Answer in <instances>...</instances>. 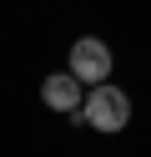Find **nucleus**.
I'll return each mask as SVG.
<instances>
[{
	"label": "nucleus",
	"instance_id": "3",
	"mask_svg": "<svg viewBox=\"0 0 151 157\" xmlns=\"http://www.w3.org/2000/svg\"><path fill=\"white\" fill-rule=\"evenodd\" d=\"M40 101H45L50 112L76 117V112H81V101H86V86H81L70 71H50L45 81H40Z\"/></svg>",
	"mask_w": 151,
	"mask_h": 157
},
{
	"label": "nucleus",
	"instance_id": "2",
	"mask_svg": "<svg viewBox=\"0 0 151 157\" xmlns=\"http://www.w3.org/2000/svg\"><path fill=\"white\" fill-rule=\"evenodd\" d=\"M66 71H70V76H76V81L91 91V86L111 81V71H116V56H111V46L101 41V36H81V41H70Z\"/></svg>",
	"mask_w": 151,
	"mask_h": 157
},
{
	"label": "nucleus",
	"instance_id": "1",
	"mask_svg": "<svg viewBox=\"0 0 151 157\" xmlns=\"http://www.w3.org/2000/svg\"><path fill=\"white\" fill-rule=\"evenodd\" d=\"M70 122L116 137V132H126V127H131V96L121 91L116 81H101V86H91V91H86V101H81V112L70 117Z\"/></svg>",
	"mask_w": 151,
	"mask_h": 157
}]
</instances>
